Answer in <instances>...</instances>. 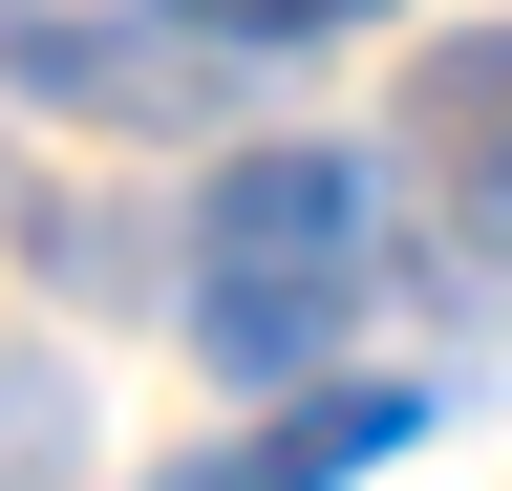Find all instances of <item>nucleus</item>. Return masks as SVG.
Here are the masks:
<instances>
[{"label":"nucleus","mask_w":512,"mask_h":491,"mask_svg":"<svg viewBox=\"0 0 512 491\" xmlns=\"http://www.w3.org/2000/svg\"><path fill=\"white\" fill-rule=\"evenodd\" d=\"M171 22H192V43H363L384 0H171Z\"/></svg>","instance_id":"nucleus-5"},{"label":"nucleus","mask_w":512,"mask_h":491,"mask_svg":"<svg viewBox=\"0 0 512 491\" xmlns=\"http://www.w3.org/2000/svg\"><path fill=\"white\" fill-rule=\"evenodd\" d=\"M363 235H384L363 150H235L192 193V363L214 385H299L363 321Z\"/></svg>","instance_id":"nucleus-1"},{"label":"nucleus","mask_w":512,"mask_h":491,"mask_svg":"<svg viewBox=\"0 0 512 491\" xmlns=\"http://www.w3.org/2000/svg\"><path fill=\"white\" fill-rule=\"evenodd\" d=\"M0 65H22V86H64V107H107V129H150V107H171V65H128L107 22H0Z\"/></svg>","instance_id":"nucleus-4"},{"label":"nucleus","mask_w":512,"mask_h":491,"mask_svg":"<svg viewBox=\"0 0 512 491\" xmlns=\"http://www.w3.org/2000/svg\"><path fill=\"white\" fill-rule=\"evenodd\" d=\"M406 150H427V193L470 235H512V43H448V65L406 86Z\"/></svg>","instance_id":"nucleus-2"},{"label":"nucleus","mask_w":512,"mask_h":491,"mask_svg":"<svg viewBox=\"0 0 512 491\" xmlns=\"http://www.w3.org/2000/svg\"><path fill=\"white\" fill-rule=\"evenodd\" d=\"M406 427H427L406 385H320V406H278V449H256L235 491H342V470H384V449H406Z\"/></svg>","instance_id":"nucleus-3"}]
</instances>
